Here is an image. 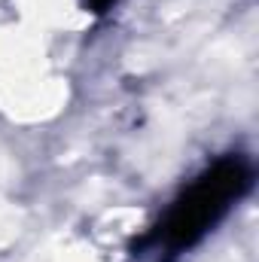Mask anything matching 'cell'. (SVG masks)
I'll use <instances>...</instances> for the list:
<instances>
[{
    "mask_svg": "<svg viewBox=\"0 0 259 262\" xmlns=\"http://www.w3.org/2000/svg\"><path fill=\"white\" fill-rule=\"evenodd\" d=\"M250 186H253V168L244 156L232 152L217 159L168 204L153 232V241L165 253H180L201 244L229 216V210L250 192Z\"/></svg>",
    "mask_w": 259,
    "mask_h": 262,
    "instance_id": "6da1fadb",
    "label": "cell"
},
{
    "mask_svg": "<svg viewBox=\"0 0 259 262\" xmlns=\"http://www.w3.org/2000/svg\"><path fill=\"white\" fill-rule=\"evenodd\" d=\"M119 0H79V6L85 9V12H92V15H104L107 9H113Z\"/></svg>",
    "mask_w": 259,
    "mask_h": 262,
    "instance_id": "7a4b0ae2",
    "label": "cell"
}]
</instances>
